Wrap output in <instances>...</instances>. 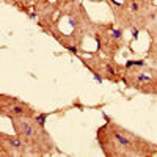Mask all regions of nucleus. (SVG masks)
Returning <instances> with one entry per match:
<instances>
[{
	"label": "nucleus",
	"mask_w": 157,
	"mask_h": 157,
	"mask_svg": "<svg viewBox=\"0 0 157 157\" xmlns=\"http://www.w3.org/2000/svg\"><path fill=\"white\" fill-rule=\"evenodd\" d=\"M96 132V140L105 157H152L157 154V145L129 130L109 116Z\"/></svg>",
	"instance_id": "f257e3e1"
},
{
	"label": "nucleus",
	"mask_w": 157,
	"mask_h": 157,
	"mask_svg": "<svg viewBox=\"0 0 157 157\" xmlns=\"http://www.w3.org/2000/svg\"><path fill=\"white\" fill-rule=\"evenodd\" d=\"M46 116L36 115L33 118L11 120L14 134L25 143L30 155H50L55 151V143L46 130Z\"/></svg>",
	"instance_id": "f03ea898"
},
{
	"label": "nucleus",
	"mask_w": 157,
	"mask_h": 157,
	"mask_svg": "<svg viewBox=\"0 0 157 157\" xmlns=\"http://www.w3.org/2000/svg\"><path fill=\"white\" fill-rule=\"evenodd\" d=\"M123 83L141 94L157 96V66L145 60H129L124 63Z\"/></svg>",
	"instance_id": "7ed1b4c3"
},
{
	"label": "nucleus",
	"mask_w": 157,
	"mask_h": 157,
	"mask_svg": "<svg viewBox=\"0 0 157 157\" xmlns=\"http://www.w3.org/2000/svg\"><path fill=\"white\" fill-rule=\"evenodd\" d=\"M93 36L98 41L99 50L109 58H115L118 52L124 47V29L115 22L96 24Z\"/></svg>",
	"instance_id": "20e7f679"
},
{
	"label": "nucleus",
	"mask_w": 157,
	"mask_h": 157,
	"mask_svg": "<svg viewBox=\"0 0 157 157\" xmlns=\"http://www.w3.org/2000/svg\"><path fill=\"white\" fill-rule=\"evenodd\" d=\"M82 63L86 66V69L93 74L99 82H112V83H120L123 82V74H124V64L116 63L115 58L109 57H85L82 58Z\"/></svg>",
	"instance_id": "39448f33"
},
{
	"label": "nucleus",
	"mask_w": 157,
	"mask_h": 157,
	"mask_svg": "<svg viewBox=\"0 0 157 157\" xmlns=\"http://www.w3.org/2000/svg\"><path fill=\"white\" fill-rule=\"evenodd\" d=\"M36 110L16 96H8L2 94L0 96V116L8 118V120H14V118H33L36 116Z\"/></svg>",
	"instance_id": "423d86ee"
},
{
	"label": "nucleus",
	"mask_w": 157,
	"mask_h": 157,
	"mask_svg": "<svg viewBox=\"0 0 157 157\" xmlns=\"http://www.w3.org/2000/svg\"><path fill=\"white\" fill-rule=\"evenodd\" d=\"M0 155L2 157H27L29 149L25 143L14 134L10 135L2 132L0 134Z\"/></svg>",
	"instance_id": "0eeeda50"
},
{
	"label": "nucleus",
	"mask_w": 157,
	"mask_h": 157,
	"mask_svg": "<svg viewBox=\"0 0 157 157\" xmlns=\"http://www.w3.org/2000/svg\"><path fill=\"white\" fill-rule=\"evenodd\" d=\"M148 58L151 60L152 64L157 66V41H151L149 49H148Z\"/></svg>",
	"instance_id": "6e6552de"
},
{
	"label": "nucleus",
	"mask_w": 157,
	"mask_h": 157,
	"mask_svg": "<svg viewBox=\"0 0 157 157\" xmlns=\"http://www.w3.org/2000/svg\"><path fill=\"white\" fill-rule=\"evenodd\" d=\"M146 33H148V36L151 38V41H157V16H155V19L152 21V24L148 27Z\"/></svg>",
	"instance_id": "1a4fd4ad"
}]
</instances>
